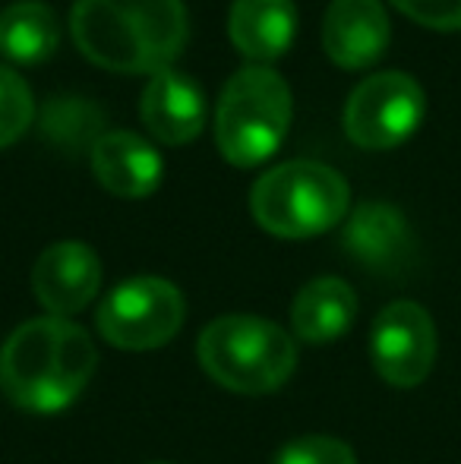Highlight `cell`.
<instances>
[{
  "instance_id": "cell-1",
  "label": "cell",
  "mask_w": 461,
  "mask_h": 464,
  "mask_svg": "<svg viewBox=\"0 0 461 464\" xmlns=\"http://www.w3.org/2000/svg\"><path fill=\"white\" fill-rule=\"evenodd\" d=\"M99 370V348L82 325L38 316L10 332L0 348V389L29 414H57L73 404Z\"/></svg>"
},
{
  "instance_id": "cell-2",
  "label": "cell",
  "mask_w": 461,
  "mask_h": 464,
  "mask_svg": "<svg viewBox=\"0 0 461 464\" xmlns=\"http://www.w3.org/2000/svg\"><path fill=\"white\" fill-rule=\"evenodd\" d=\"M70 29L92 63L114 73H158L184 51V0H76Z\"/></svg>"
},
{
  "instance_id": "cell-3",
  "label": "cell",
  "mask_w": 461,
  "mask_h": 464,
  "mask_svg": "<svg viewBox=\"0 0 461 464\" xmlns=\"http://www.w3.org/2000/svg\"><path fill=\"white\" fill-rule=\"evenodd\" d=\"M197 357L222 389L237 395H269L294 372L297 344L269 319L231 313L206 325L197 342Z\"/></svg>"
},
{
  "instance_id": "cell-4",
  "label": "cell",
  "mask_w": 461,
  "mask_h": 464,
  "mask_svg": "<svg viewBox=\"0 0 461 464\" xmlns=\"http://www.w3.org/2000/svg\"><path fill=\"white\" fill-rule=\"evenodd\" d=\"M291 89L278 70L250 63L225 82L216 108V142L234 168H256L282 149L291 127Z\"/></svg>"
},
{
  "instance_id": "cell-5",
  "label": "cell",
  "mask_w": 461,
  "mask_h": 464,
  "mask_svg": "<svg viewBox=\"0 0 461 464\" xmlns=\"http://www.w3.org/2000/svg\"><path fill=\"white\" fill-rule=\"evenodd\" d=\"M348 206V180L320 161H284L265 171L250 193L259 227L284 240L326 234L345 218Z\"/></svg>"
},
{
  "instance_id": "cell-6",
  "label": "cell",
  "mask_w": 461,
  "mask_h": 464,
  "mask_svg": "<svg viewBox=\"0 0 461 464\" xmlns=\"http://www.w3.org/2000/svg\"><path fill=\"white\" fill-rule=\"evenodd\" d=\"M187 319V300L178 285L139 276L117 285L95 313L101 338L123 351H152L168 344Z\"/></svg>"
},
{
  "instance_id": "cell-7",
  "label": "cell",
  "mask_w": 461,
  "mask_h": 464,
  "mask_svg": "<svg viewBox=\"0 0 461 464\" xmlns=\"http://www.w3.org/2000/svg\"><path fill=\"white\" fill-rule=\"evenodd\" d=\"M424 89L408 73L367 76L345 104V133L360 149H392L418 130L424 117Z\"/></svg>"
},
{
  "instance_id": "cell-8",
  "label": "cell",
  "mask_w": 461,
  "mask_h": 464,
  "mask_svg": "<svg viewBox=\"0 0 461 464\" xmlns=\"http://www.w3.org/2000/svg\"><path fill=\"white\" fill-rule=\"evenodd\" d=\"M437 325L433 316L414 300H395L376 316L370 332V357L382 382L395 389H414L437 361Z\"/></svg>"
},
{
  "instance_id": "cell-9",
  "label": "cell",
  "mask_w": 461,
  "mask_h": 464,
  "mask_svg": "<svg viewBox=\"0 0 461 464\" xmlns=\"http://www.w3.org/2000/svg\"><path fill=\"white\" fill-rule=\"evenodd\" d=\"M32 287L48 316L67 319L99 297L101 263L92 246L80 240H61L38 256L32 269Z\"/></svg>"
},
{
  "instance_id": "cell-10",
  "label": "cell",
  "mask_w": 461,
  "mask_h": 464,
  "mask_svg": "<svg viewBox=\"0 0 461 464\" xmlns=\"http://www.w3.org/2000/svg\"><path fill=\"white\" fill-rule=\"evenodd\" d=\"M139 117L158 142L187 146V142L197 140L206 121L203 89L180 70H158V73L149 76L146 89H142Z\"/></svg>"
},
{
  "instance_id": "cell-11",
  "label": "cell",
  "mask_w": 461,
  "mask_h": 464,
  "mask_svg": "<svg viewBox=\"0 0 461 464\" xmlns=\"http://www.w3.org/2000/svg\"><path fill=\"white\" fill-rule=\"evenodd\" d=\"M389 16L379 0H332L322 19V48L339 67L363 70L386 54Z\"/></svg>"
},
{
  "instance_id": "cell-12",
  "label": "cell",
  "mask_w": 461,
  "mask_h": 464,
  "mask_svg": "<svg viewBox=\"0 0 461 464\" xmlns=\"http://www.w3.org/2000/svg\"><path fill=\"white\" fill-rule=\"evenodd\" d=\"M345 250L370 272L395 276L414 256V237L405 215L386 202H363L345 225Z\"/></svg>"
},
{
  "instance_id": "cell-13",
  "label": "cell",
  "mask_w": 461,
  "mask_h": 464,
  "mask_svg": "<svg viewBox=\"0 0 461 464\" xmlns=\"http://www.w3.org/2000/svg\"><path fill=\"white\" fill-rule=\"evenodd\" d=\"M89 159H92L95 180L120 199H142L155 193L161 184V171H165L161 155L142 136L127 133V130L101 136Z\"/></svg>"
},
{
  "instance_id": "cell-14",
  "label": "cell",
  "mask_w": 461,
  "mask_h": 464,
  "mask_svg": "<svg viewBox=\"0 0 461 464\" xmlns=\"http://www.w3.org/2000/svg\"><path fill=\"white\" fill-rule=\"evenodd\" d=\"M228 32L240 54L256 63H269L294 42L297 6L294 0H234Z\"/></svg>"
},
{
  "instance_id": "cell-15",
  "label": "cell",
  "mask_w": 461,
  "mask_h": 464,
  "mask_svg": "<svg viewBox=\"0 0 461 464\" xmlns=\"http://www.w3.org/2000/svg\"><path fill=\"white\" fill-rule=\"evenodd\" d=\"M357 294L341 278H313L291 304V332L307 344L339 342L354 325Z\"/></svg>"
},
{
  "instance_id": "cell-16",
  "label": "cell",
  "mask_w": 461,
  "mask_h": 464,
  "mask_svg": "<svg viewBox=\"0 0 461 464\" xmlns=\"http://www.w3.org/2000/svg\"><path fill=\"white\" fill-rule=\"evenodd\" d=\"M61 44V25L48 4L19 0L0 13V54L16 63H42Z\"/></svg>"
},
{
  "instance_id": "cell-17",
  "label": "cell",
  "mask_w": 461,
  "mask_h": 464,
  "mask_svg": "<svg viewBox=\"0 0 461 464\" xmlns=\"http://www.w3.org/2000/svg\"><path fill=\"white\" fill-rule=\"evenodd\" d=\"M101 111L95 108L86 98L73 95H54L42 108V130L44 140H51L57 149H67V152H92V146L101 140Z\"/></svg>"
},
{
  "instance_id": "cell-18",
  "label": "cell",
  "mask_w": 461,
  "mask_h": 464,
  "mask_svg": "<svg viewBox=\"0 0 461 464\" xmlns=\"http://www.w3.org/2000/svg\"><path fill=\"white\" fill-rule=\"evenodd\" d=\"M35 121L32 89L16 70L0 67V149L13 146Z\"/></svg>"
},
{
  "instance_id": "cell-19",
  "label": "cell",
  "mask_w": 461,
  "mask_h": 464,
  "mask_svg": "<svg viewBox=\"0 0 461 464\" xmlns=\"http://www.w3.org/2000/svg\"><path fill=\"white\" fill-rule=\"evenodd\" d=\"M272 464H357V455L348 442L313 433L284 442Z\"/></svg>"
},
{
  "instance_id": "cell-20",
  "label": "cell",
  "mask_w": 461,
  "mask_h": 464,
  "mask_svg": "<svg viewBox=\"0 0 461 464\" xmlns=\"http://www.w3.org/2000/svg\"><path fill=\"white\" fill-rule=\"evenodd\" d=\"M414 23L439 32L461 29V0H392Z\"/></svg>"
},
{
  "instance_id": "cell-21",
  "label": "cell",
  "mask_w": 461,
  "mask_h": 464,
  "mask_svg": "<svg viewBox=\"0 0 461 464\" xmlns=\"http://www.w3.org/2000/svg\"><path fill=\"white\" fill-rule=\"evenodd\" d=\"M149 464H165V461H149Z\"/></svg>"
}]
</instances>
